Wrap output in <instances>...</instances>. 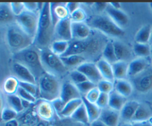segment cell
Segmentation results:
<instances>
[{"mask_svg": "<svg viewBox=\"0 0 152 126\" xmlns=\"http://www.w3.org/2000/svg\"><path fill=\"white\" fill-rule=\"evenodd\" d=\"M55 26L52 21L50 13V3H44L42 9L39 11L38 30L34 43L39 50L48 48L52 44L51 41L54 35Z\"/></svg>", "mask_w": 152, "mask_h": 126, "instance_id": "6da1fadb", "label": "cell"}, {"mask_svg": "<svg viewBox=\"0 0 152 126\" xmlns=\"http://www.w3.org/2000/svg\"><path fill=\"white\" fill-rule=\"evenodd\" d=\"M13 57L15 62L28 68L37 78V81L45 73H46L42 62L40 50H38L37 48L35 49L31 46L25 50L15 53Z\"/></svg>", "mask_w": 152, "mask_h": 126, "instance_id": "7a4b0ae2", "label": "cell"}, {"mask_svg": "<svg viewBox=\"0 0 152 126\" xmlns=\"http://www.w3.org/2000/svg\"><path fill=\"white\" fill-rule=\"evenodd\" d=\"M62 84L57 76L46 72L38 79V90L42 100L53 102L60 97Z\"/></svg>", "mask_w": 152, "mask_h": 126, "instance_id": "3957f363", "label": "cell"}, {"mask_svg": "<svg viewBox=\"0 0 152 126\" xmlns=\"http://www.w3.org/2000/svg\"><path fill=\"white\" fill-rule=\"evenodd\" d=\"M6 39L9 47L16 53L31 47L34 43V39L30 36L16 24L9 27Z\"/></svg>", "mask_w": 152, "mask_h": 126, "instance_id": "277c9868", "label": "cell"}, {"mask_svg": "<svg viewBox=\"0 0 152 126\" xmlns=\"http://www.w3.org/2000/svg\"><path fill=\"white\" fill-rule=\"evenodd\" d=\"M40 56L46 72L57 76L64 75L68 71V68L64 65L60 56L53 53L50 47L40 50Z\"/></svg>", "mask_w": 152, "mask_h": 126, "instance_id": "5b68a950", "label": "cell"}, {"mask_svg": "<svg viewBox=\"0 0 152 126\" xmlns=\"http://www.w3.org/2000/svg\"><path fill=\"white\" fill-rule=\"evenodd\" d=\"M88 25L90 28H95L109 36L120 37L125 34L124 30L114 23L108 15H96L93 16L89 21Z\"/></svg>", "mask_w": 152, "mask_h": 126, "instance_id": "8992f818", "label": "cell"}, {"mask_svg": "<svg viewBox=\"0 0 152 126\" xmlns=\"http://www.w3.org/2000/svg\"><path fill=\"white\" fill-rule=\"evenodd\" d=\"M39 12H31L25 10L16 16V24L35 40L38 30Z\"/></svg>", "mask_w": 152, "mask_h": 126, "instance_id": "52a82bcc", "label": "cell"}, {"mask_svg": "<svg viewBox=\"0 0 152 126\" xmlns=\"http://www.w3.org/2000/svg\"><path fill=\"white\" fill-rule=\"evenodd\" d=\"M134 88L141 93H145L152 89V65H149L142 72L130 78Z\"/></svg>", "mask_w": 152, "mask_h": 126, "instance_id": "ba28073f", "label": "cell"}, {"mask_svg": "<svg viewBox=\"0 0 152 126\" xmlns=\"http://www.w3.org/2000/svg\"><path fill=\"white\" fill-rule=\"evenodd\" d=\"M71 24L72 21L70 17L62 19L56 24L54 31V35L57 38L56 40L69 42L73 39Z\"/></svg>", "mask_w": 152, "mask_h": 126, "instance_id": "9c48e42d", "label": "cell"}, {"mask_svg": "<svg viewBox=\"0 0 152 126\" xmlns=\"http://www.w3.org/2000/svg\"><path fill=\"white\" fill-rule=\"evenodd\" d=\"M76 69L83 73L86 76V78L88 79V80L92 82L96 85L99 82L103 79L96 63L86 62L85 63L82 64L80 66L77 67Z\"/></svg>", "mask_w": 152, "mask_h": 126, "instance_id": "30bf717a", "label": "cell"}, {"mask_svg": "<svg viewBox=\"0 0 152 126\" xmlns=\"http://www.w3.org/2000/svg\"><path fill=\"white\" fill-rule=\"evenodd\" d=\"M12 71L14 74V76L19 82L37 84V78L28 68L22 64L15 62L12 65Z\"/></svg>", "mask_w": 152, "mask_h": 126, "instance_id": "8fae6325", "label": "cell"}, {"mask_svg": "<svg viewBox=\"0 0 152 126\" xmlns=\"http://www.w3.org/2000/svg\"><path fill=\"white\" fill-rule=\"evenodd\" d=\"M82 96H83L74 83L67 82L62 84L60 98L65 103L74 99H81Z\"/></svg>", "mask_w": 152, "mask_h": 126, "instance_id": "7c38bea8", "label": "cell"}, {"mask_svg": "<svg viewBox=\"0 0 152 126\" xmlns=\"http://www.w3.org/2000/svg\"><path fill=\"white\" fill-rule=\"evenodd\" d=\"M105 12H106V14L112 19L113 22L123 29L129 23V19L128 15L122 10H117L113 7L110 4V3H108Z\"/></svg>", "mask_w": 152, "mask_h": 126, "instance_id": "4fadbf2b", "label": "cell"}, {"mask_svg": "<svg viewBox=\"0 0 152 126\" xmlns=\"http://www.w3.org/2000/svg\"><path fill=\"white\" fill-rule=\"evenodd\" d=\"M99 119L108 126H118L120 119V111L108 107L102 109Z\"/></svg>", "mask_w": 152, "mask_h": 126, "instance_id": "5bb4252c", "label": "cell"}, {"mask_svg": "<svg viewBox=\"0 0 152 126\" xmlns=\"http://www.w3.org/2000/svg\"><path fill=\"white\" fill-rule=\"evenodd\" d=\"M72 38L76 41H83L89 36L91 33L90 27L85 22H74L71 24Z\"/></svg>", "mask_w": 152, "mask_h": 126, "instance_id": "9a60e30c", "label": "cell"}, {"mask_svg": "<svg viewBox=\"0 0 152 126\" xmlns=\"http://www.w3.org/2000/svg\"><path fill=\"white\" fill-rule=\"evenodd\" d=\"M50 13L54 26L60 20L69 17L66 4L63 3H50Z\"/></svg>", "mask_w": 152, "mask_h": 126, "instance_id": "2e32d148", "label": "cell"}, {"mask_svg": "<svg viewBox=\"0 0 152 126\" xmlns=\"http://www.w3.org/2000/svg\"><path fill=\"white\" fill-rule=\"evenodd\" d=\"M148 61L146 58H136L131 61L129 64V73L128 77L132 78L140 74L145 68L149 66Z\"/></svg>", "mask_w": 152, "mask_h": 126, "instance_id": "e0dca14e", "label": "cell"}, {"mask_svg": "<svg viewBox=\"0 0 152 126\" xmlns=\"http://www.w3.org/2000/svg\"><path fill=\"white\" fill-rule=\"evenodd\" d=\"M139 106L140 103L137 101H127L120 112V119L124 122H132V119Z\"/></svg>", "mask_w": 152, "mask_h": 126, "instance_id": "ac0fdd59", "label": "cell"}, {"mask_svg": "<svg viewBox=\"0 0 152 126\" xmlns=\"http://www.w3.org/2000/svg\"><path fill=\"white\" fill-rule=\"evenodd\" d=\"M37 112L42 119L48 121L53 118L55 111L52 106L51 102L42 100L37 104Z\"/></svg>", "mask_w": 152, "mask_h": 126, "instance_id": "d6986e66", "label": "cell"}, {"mask_svg": "<svg viewBox=\"0 0 152 126\" xmlns=\"http://www.w3.org/2000/svg\"><path fill=\"white\" fill-rule=\"evenodd\" d=\"M96 65L104 80L114 82L115 78H114L112 65L111 64H110L109 62H108L104 59H101L96 62Z\"/></svg>", "mask_w": 152, "mask_h": 126, "instance_id": "ffe728a7", "label": "cell"}, {"mask_svg": "<svg viewBox=\"0 0 152 126\" xmlns=\"http://www.w3.org/2000/svg\"><path fill=\"white\" fill-rule=\"evenodd\" d=\"M129 64L126 61H117L115 63L112 64L115 80L126 79L129 73Z\"/></svg>", "mask_w": 152, "mask_h": 126, "instance_id": "44dd1931", "label": "cell"}, {"mask_svg": "<svg viewBox=\"0 0 152 126\" xmlns=\"http://www.w3.org/2000/svg\"><path fill=\"white\" fill-rule=\"evenodd\" d=\"M126 102H127L126 98L117 93L115 90L109 93V103H108L109 108L120 112Z\"/></svg>", "mask_w": 152, "mask_h": 126, "instance_id": "7402d4cb", "label": "cell"}, {"mask_svg": "<svg viewBox=\"0 0 152 126\" xmlns=\"http://www.w3.org/2000/svg\"><path fill=\"white\" fill-rule=\"evenodd\" d=\"M114 85V90L126 98L132 94L134 89L132 83L126 79L115 80Z\"/></svg>", "mask_w": 152, "mask_h": 126, "instance_id": "603a6c76", "label": "cell"}, {"mask_svg": "<svg viewBox=\"0 0 152 126\" xmlns=\"http://www.w3.org/2000/svg\"><path fill=\"white\" fill-rule=\"evenodd\" d=\"M82 99H83V103H84L85 106H86V111H87L88 114L90 124L91 122H93L99 119L102 109L99 108L96 105V104L92 103V102H90L89 101H88L85 96H82Z\"/></svg>", "mask_w": 152, "mask_h": 126, "instance_id": "cb8c5ba5", "label": "cell"}, {"mask_svg": "<svg viewBox=\"0 0 152 126\" xmlns=\"http://www.w3.org/2000/svg\"><path fill=\"white\" fill-rule=\"evenodd\" d=\"M0 21L1 23H10L13 21L16 22V16L12 11L10 3L0 4Z\"/></svg>", "mask_w": 152, "mask_h": 126, "instance_id": "d4e9b609", "label": "cell"}, {"mask_svg": "<svg viewBox=\"0 0 152 126\" xmlns=\"http://www.w3.org/2000/svg\"><path fill=\"white\" fill-rule=\"evenodd\" d=\"M152 118V111L147 105L140 104L132 122H143L150 120Z\"/></svg>", "mask_w": 152, "mask_h": 126, "instance_id": "484cf974", "label": "cell"}, {"mask_svg": "<svg viewBox=\"0 0 152 126\" xmlns=\"http://www.w3.org/2000/svg\"><path fill=\"white\" fill-rule=\"evenodd\" d=\"M151 31L152 27L150 25L142 26L135 35V42L142 44H149Z\"/></svg>", "mask_w": 152, "mask_h": 126, "instance_id": "4316f807", "label": "cell"}, {"mask_svg": "<svg viewBox=\"0 0 152 126\" xmlns=\"http://www.w3.org/2000/svg\"><path fill=\"white\" fill-rule=\"evenodd\" d=\"M19 87V81L15 76H9L4 81L2 90L7 95L16 94Z\"/></svg>", "mask_w": 152, "mask_h": 126, "instance_id": "83f0119b", "label": "cell"}, {"mask_svg": "<svg viewBox=\"0 0 152 126\" xmlns=\"http://www.w3.org/2000/svg\"><path fill=\"white\" fill-rule=\"evenodd\" d=\"M83 41H75L71 43L68 51L60 57H65V56H70V55H80V53L86 50V47L88 46L87 43Z\"/></svg>", "mask_w": 152, "mask_h": 126, "instance_id": "f1b7e54d", "label": "cell"}, {"mask_svg": "<svg viewBox=\"0 0 152 126\" xmlns=\"http://www.w3.org/2000/svg\"><path fill=\"white\" fill-rule=\"evenodd\" d=\"M64 65L67 67H77L86 62V58L82 55H70V56L61 57Z\"/></svg>", "mask_w": 152, "mask_h": 126, "instance_id": "f546056e", "label": "cell"}, {"mask_svg": "<svg viewBox=\"0 0 152 126\" xmlns=\"http://www.w3.org/2000/svg\"><path fill=\"white\" fill-rule=\"evenodd\" d=\"M114 51L117 61H126L130 56V52L128 47L120 42H114Z\"/></svg>", "mask_w": 152, "mask_h": 126, "instance_id": "4dcf8cb0", "label": "cell"}, {"mask_svg": "<svg viewBox=\"0 0 152 126\" xmlns=\"http://www.w3.org/2000/svg\"><path fill=\"white\" fill-rule=\"evenodd\" d=\"M69 45V42L62 41V40H55V41L52 42L50 48L56 55L62 56L68 51Z\"/></svg>", "mask_w": 152, "mask_h": 126, "instance_id": "1f68e13d", "label": "cell"}, {"mask_svg": "<svg viewBox=\"0 0 152 126\" xmlns=\"http://www.w3.org/2000/svg\"><path fill=\"white\" fill-rule=\"evenodd\" d=\"M83 103V99H77L74 100L70 101L65 105V108L62 111L60 117H71L72 114L77 111V108Z\"/></svg>", "mask_w": 152, "mask_h": 126, "instance_id": "d6a6232c", "label": "cell"}, {"mask_svg": "<svg viewBox=\"0 0 152 126\" xmlns=\"http://www.w3.org/2000/svg\"><path fill=\"white\" fill-rule=\"evenodd\" d=\"M133 50L134 54L138 58H146L151 53V46L150 44H142L135 42Z\"/></svg>", "mask_w": 152, "mask_h": 126, "instance_id": "836d02e7", "label": "cell"}, {"mask_svg": "<svg viewBox=\"0 0 152 126\" xmlns=\"http://www.w3.org/2000/svg\"><path fill=\"white\" fill-rule=\"evenodd\" d=\"M71 117L74 121L79 122L83 123V124H88V123H90V122H89L88 114L87 111H86V108L84 103L82 104L77 108V111L72 114V116Z\"/></svg>", "mask_w": 152, "mask_h": 126, "instance_id": "e575fe53", "label": "cell"}, {"mask_svg": "<svg viewBox=\"0 0 152 126\" xmlns=\"http://www.w3.org/2000/svg\"><path fill=\"white\" fill-rule=\"evenodd\" d=\"M102 56L105 60L109 62L110 64H114L117 62V56H116L115 51H114V42H108L105 45V47L102 51Z\"/></svg>", "mask_w": 152, "mask_h": 126, "instance_id": "d590c367", "label": "cell"}, {"mask_svg": "<svg viewBox=\"0 0 152 126\" xmlns=\"http://www.w3.org/2000/svg\"><path fill=\"white\" fill-rule=\"evenodd\" d=\"M7 102L8 106L13 108L17 113L21 112L24 110L23 106H22V99L17 94L7 95Z\"/></svg>", "mask_w": 152, "mask_h": 126, "instance_id": "8d00e7d4", "label": "cell"}, {"mask_svg": "<svg viewBox=\"0 0 152 126\" xmlns=\"http://www.w3.org/2000/svg\"><path fill=\"white\" fill-rule=\"evenodd\" d=\"M17 114L18 113L16 111H14L13 108H10L9 106L5 107V108H2V110H1V120L4 122H7L10 121V120L16 119Z\"/></svg>", "mask_w": 152, "mask_h": 126, "instance_id": "74e56055", "label": "cell"}, {"mask_svg": "<svg viewBox=\"0 0 152 126\" xmlns=\"http://www.w3.org/2000/svg\"><path fill=\"white\" fill-rule=\"evenodd\" d=\"M77 87L78 88L79 91L80 92V93L82 94V96H86L89 91L92 90V89L95 88V87H97L96 84H94L92 82L87 80V81L84 82H82L80 84H76Z\"/></svg>", "mask_w": 152, "mask_h": 126, "instance_id": "f35d334b", "label": "cell"}, {"mask_svg": "<svg viewBox=\"0 0 152 126\" xmlns=\"http://www.w3.org/2000/svg\"><path fill=\"white\" fill-rule=\"evenodd\" d=\"M70 77H71L72 83H74V84H80V83L84 82L88 80L86 76L77 69L71 71V74H70Z\"/></svg>", "mask_w": 152, "mask_h": 126, "instance_id": "ab89813d", "label": "cell"}, {"mask_svg": "<svg viewBox=\"0 0 152 126\" xmlns=\"http://www.w3.org/2000/svg\"><path fill=\"white\" fill-rule=\"evenodd\" d=\"M97 88L99 89L101 93H105L109 94L111 91L114 90V82L102 79V81L98 83Z\"/></svg>", "mask_w": 152, "mask_h": 126, "instance_id": "60d3db41", "label": "cell"}, {"mask_svg": "<svg viewBox=\"0 0 152 126\" xmlns=\"http://www.w3.org/2000/svg\"><path fill=\"white\" fill-rule=\"evenodd\" d=\"M19 87L23 88L24 90H25L27 92L32 94L33 96H37V90H38V86L37 85V84L25 82H19Z\"/></svg>", "mask_w": 152, "mask_h": 126, "instance_id": "b9f144b4", "label": "cell"}, {"mask_svg": "<svg viewBox=\"0 0 152 126\" xmlns=\"http://www.w3.org/2000/svg\"><path fill=\"white\" fill-rule=\"evenodd\" d=\"M70 18H71V21L74 22H83V21L86 19V14L85 13L84 10L80 7L77 9L75 12L70 15Z\"/></svg>", "mask_w": 152, "mask_h": 126, "instance_id": "7bdbcfd3", "label": "cell"}, {"mask_svg": "<svg viewBox=\"0 0 152 126\" xmlns=\"http://www.w3.org/2000/svg\"><path fill=\"white\" fill-rule=\"evenodd\" d=\"M108 103H109V94L105 93H100V95L96 102V105L101 109H104L105 108H108Z\"/></svg>", "mask_w": 152, "mask_h": 126, "instance_id": "ee69618b", "label": "cell"}, {"mask_svg": "<svg viewBox=\"0 0 152 126\" xmlns=\"http://www.w3.org/2000/svg\"><path fill=\"white\" fill-rule=\"evenodd\" d=\"M51 104H52V106H53V109H54L55 112H56V114L59 116V117H60L62 111H63L64 108H65L66 103H65V102H64V101L62 100L60 97H59V98H58V99L53 100V102H51Z\"/></svg>", "mask_w": 152, "mask_h": 126, "instance_id": "f6af8a7d", "label": "cell"}, {"mask_svg": "<svg viewBox=\"0 0 152 126\" xmlns=\"http://www.w3.org/2000/svg\"><path fill=\"white\" fill-rule=\"evenodd\" d=\"M16 94H17L22 99L29 101L31 103H32V102H34L36 101V96H33L32 94H31V93H29L28 92H27L26 90H24V89L22 88L21 87H19Z\"/></svg>", "mask_w": 152, "mask_h": 126, "instance_id": "bcb514c9", "label": "cell"}, {"mask_svg": "<svg viewBox=\"0 0 152 126\" xmlns=\"http://www.w3.org/2000/svg\"><path fill=\"white\" fill-rule=\"evenodd\" d=\"M101 92L99 91V89L97 88V87H95V88L92 89L91 91H89L86 96H83L86 97V99H87L88 101H89L90 102H92V103L96 104V101H97L98 98H99V95H100Z\"/></svg>", "mask_w": 152, "mask_h": 126, "instance_id": "7dc6e473", "label": "cell"}, {"mask_svg": "<svg viewBox=\"0 0 152 126\" xmlns=\"http://www.w3.org/2000/svg\"><path fill=\"white\" fill-rule=\"evenodd\" d=\"M10 4V7H11L12 11L14 13L16 16L20 15L22 12L25 10V4L23 2H11Z\"/></svg>", "mask_w": 152, "mask_h": 126, "instance_id": "c3c4849f", "label": "cell"}, {"mask_svg": "<svg viewBox=\"0 0 152 126\" xmlns=\"http://www.w3.org/2000/svg\"><path fill=\"white\" fill-rule=\"evenodd\" d=\"M26 10L31 12H39L38 8V2H24Z\"/></svg>", "mask_w": 152, "mask_h": 126, "instance_id": "681fc988", "label": "cell"}, {"mask_svg": "<svg viewBox=\"0 0 152 126\" xmlns=\"http://www.w3.org/2000/svg\"><path fill=\"white\" fill-rule=\"evenodd\" d=\"M66 7L70 15L75 12L77 9L80 8V3L78 2H68L66 3Z\"/></svg>", "mask_w": 152, "mask_h": 126, "instance_id": "f907efd6", "label": "cell"}, {"mask_svg": "<svg viewBox=\"0 0 152 126\" xmlns=\"http://www.w3.org/2000/svg\"><path fill=\"white\" fill-rule=\"evenodd\" d=\"M108 5V3L106 2H95L94 4L95 9H96L98 12L105 11Z\"/></svg>", "mask_w": 152, "mask_h": 126, "instance_id": "816d5d0a", "label": "cell"}, {"mask_svg": "<svg viewBox=\"0 0 152 126\" xmlns=\"http://www.w3.org/2000/svg\"><path fill=\"white\" fill-rule=\"evenodd\" d=\"M132 123L133 126H152L151 119L143 122H134Z\"/></svg>", "mask_w": 152, "mask_h": 126, "instance_id": "f5cc1de1", "label": "cell"}, {"mask_svg": "<svg viewBox=\"0 0 152 126\" xmlns=\"http://www.w3.org/2000/svg\"><path fill=\"white\" fill-rule=\"evenodd\" d=\"M91 126H108L106 124H105L104 122H102L101 120L97 119L96 121L93 122L91 123Z\"/></svg>", "mask_w": 152, "mask_h": 126, "instance_id": "db71d44e", "label": "cell"}, {"mask_svg": "<svg viewBox=\"0 0 152 126\" xmlns=\"http://www.w3.org/2000/svg\"><path fill=\"white\" fill-rule=\"evenodd\" d=\"M4 126H19V123L16 119H13L4 123Z\"/></svg>", "mask_w": 152, "mask_h": 126, "instance_id": "11a10c76", "label": "cell"}, {"mask_svg": "<svg viewBox=\"0 0 152 126\" xmlns=\"http://www.w3.org/2000/svg\"><path fill=\"white\" fill-rule=\"evenodd\" d=\"M111 6L113 7H114L115 9H117V10H121V4L119 2H111L110 3Z\"/></svg>", "mask_w": 152, "mask_h": 126, "instance_id": "9f6ffc18", "label": "cell"}, {"mask_svg": "<svg viewBox=\"0 0 152 126\" xmlns=\"http://www.w3.org/2000/svg\"><path fill=\"white\" fill-rule=\"evenodd\" d=\"M22 106H23L24 109L28 108V107L30 106V104L31 103V102H30L29 101L24 100V99H22Z\"/></svg>", "mask_w": 152, "mask_h": 126, "instance_id": "6f0895ef", "label": "cell"}, {"mask_svg": "<svg viewBox=\"0 0 152 126\" xmlns=\"http://www.w3.org/2000/svg\"><path fill=\"white\" fill-rule=\"evenodd\" d=\"M120 126H133L132 122H124Z\"/></svg>", "mask_w": 152, "mask_h": 126, "instance_id": "680465c9", "label": "cell"}, {"mask_svg": "<svg viewBox=\"0 0 152 126\" xmlns=\"http://www.w3.org/2000/svg\"><path fill=\"white\" fill-rule=\"evenodd\" d=\"M149 44H152V31H151V38H150V42H149Z\"/></svg>", "mask_w": 152, "mask_h": 126, "instance_id": "91938a15", "label": "cell"}, {"mask_svg": "<svg viewBox=\"0 0 152 126\" xmlns=\"http://www.w3.org/2000/svg\"><path fill=\"white\" fill-rule=\"evenodd\" d=\"M149 7H150V9H151V11H152V2L149 3Z\"/></svg>", "mask_w": 152, "mask_h": 126, "instance_id": "94428289", "label": "cell"}, {"mask_svg": "<svg viewBox=\"0 0 152 126\" xmlns=\"http://www.w3.org/2000/svg\"><path fill=\"white\" fill-rule=\"evenodd\" d=\"M37 126H45V125L43 124V123H39V124Z\"/></svg>", "mask_w": 152, "mask_h": 126, "instance_id": "6125c7cd", "label": "cell"}, {"mask_svg": "<svg viewBox=\"0 0 152 126\" xmlns=\"http://www.w3.org/2000/svg\"><path fill=\"white\" fill-rule=\"evenodd\" d=\"M151 52H152V44H151Z\"/></svg>", "mask_w": 152, "mask_h": 126, "instance_id": "be15d7a7", "label": "cell"}]
</instances>
